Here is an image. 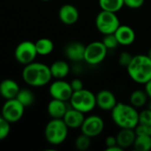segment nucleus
Segmentation results:
<instances>
[{
	"label": "nucleus",
	"instance_id": "20e7f679",
	"mask_svg": "<svg viewBox=\"0 0 151 151\" xmlns=\"http://www.w3.org/2000/svg\"><path fill=\"white\" fill-rule=\"evenodd\" d=\"M69 128L64 122L63 119H51L44 129L46 141L51 145H60L67 138Z\"/></svg>",
	"mask_w": 151,
	"mask_h": 151
},
{
	"label": "nucleus",
	"instance_id": "f257e3e1",
	"mask_svg": "<svg viewBox=\"0 0 151 151\" xmlns=\"http://www.w3.org/2000/svg\"><path fill=\"white\" fill-rule=\"evenodd\" d=\"M111 113L113 123L120 129H134L138 125L139 111L130 104L118 102Z\"/></svg>",
	"mask_w": 151,
	"mask_h": 151
},
{
	"label": "nucleus",
	"instance_id": "f3484780",
	"mask_svg": "<svg viewBox=\"0 0 151 151\" xmlns=\"http://www.w3.org/2000/svg\"><path fill=\"white\" fill-rule=\"evenodd\" d=\"M20 88L12 79H4L0 82V96L5 100L16 98Z\"/></svg>",
	"mask_w": 151,
	"mask_h": 151
},
{
	"label": "nucleus",
	"instance_id": "c9c22d12",
	"mask_svg": "<svg viewBox=\"0 0 151 151\" xmlns=\"http://www.w3.org/2000/svg\"><path fill=\"white\" fill-rule=\"evenodd\" d=\"M148 56H149V58H151V47L150 48V50H149V51H148V54H147Z\"/></svg>",
	"mask_w": 151,
	"mask_h": 151
},
{
	"label": "nucleus",
	"instance_id": "2f4dec72",
	"mask_svg": "<svg viewBox=\"0 0 151 151\" xmlns=\"http://www.w3.org/2000/svg\"><path fill=\"white\" fill-rule=\"evenodd\" d=\"M70 85L72 87V89L73 91H78V90H81L82 88H84V85H83V82L81 79L79 78H75V79H73L70 82Z\"/></svg>",
	"mask_w": 151,
	"mask_h": 151
},
{
	"label": "nucleus",
	"instance_id": "dca6fc26",
	"mask_svg": "<svg viewBox=\"0 0 151 151\" xmlns=\"http://www.w3.org/2000/svg\"><path fill=\"white\" fill-rule=\"evenodd\" d=\"M84 119H85L84 113L71 106L68 108L65 116L63 117L64 122L68 127V128L71 129L81 128Z\"/></svg>",
	"mask_w": 151,
	"mask_h": 151
},
{
	"label": "nucleus",
	"instance_id": "4c0bfd02",
	"mask_svg": "<svg viewBox=\"0 0 151 151\" xmlns=\"http://www.w3.org/2000/svg\"><path fill=\"white\" fill-rule=\"evenodd\" d=\"M42 1H45L46 2V1H50V0H42Z\"/></svg>",
	"mask_w": 151,
	"mask_h": 151
},
{
	"label": "nucleus",
	"instance_id": "39448f33",
	"mask_svg": "<svg viewBox=\"0 0 151 151\" xmlns=\"http://www.w3.org/2000/svg\"><path fill=\"white\" fill-rule=\"evenodd\" d=\"M70 106L85 113L92 111L96 107V95L86 88L74 91L69 100Z\"/></svg>",
	"mask_w": 151,
	"mask_h": 151
},
{
	"label": "nucleus",
	"instance_id": "ddd939ff",
	"mask_svg": "<svg viewBox=\"0 0 151 151\" xmlns=\"http://www.w3.org/2000/svg\"><path fill=\"white\" fill-rule=\"evenodd\" d=\"M58 18L63 24L71 26L78 21L80 18V12L77 7L73 4H65L59 8Z\"/></svg>",
	"mask_w": 151,
	"mask_h": 151
},
{
	"label": "nucleus",
	"instance_id": "6e6552de",
	"mask_svg": "<svg viewBox=\"0 0 151 151\" xmlns=\"http://www.w3.org/2000/svg\"><path fill=\"white\" fill-rule=\"evenodd\" d=\"M24 111L25 106L17 98H12L6 100L1 110V115L8 122L15 123L23 117Z\"/></svg>",
	"mask_w": 151,
	"mask_h": 151
},
{
	"label": "nucleus",
	"instance_id": "a878e982",
	"mask_svg": "<svg viewBox=\"0 0 151 151\" xmlns=\"http://www.w3.org/2000/svg\"><path fill=\"white\" fill-rule=\"evenodd\" d=\"M16 98L25 106V108L31 106L35 101V94L29 88H20Z\"/></svg>",
	"mask_w": 151,
	"mask_h": 151
},
{
	"label": "nucleus",
	"instance_id": "6ab92c4d",
	"mask_svg": "<svg viewBox=\"0 0 151 151\" xmlns=\"http://www.w3.org/2000/svg\"><path fill=\"white\" fill-rule=\"evenodd\" d=\"M68 108L66 102L52 98L48 104L47 111L51 119H63Z\"/></svg>",
	"mask_w": 151,
	"mask_h": 151
},
{
	"label": "nucleus",
	"instance_id": "9b49d317",
	"mask_svg": "<svg viewBox=\"0 0 151 151\" xmlns=\"http://www.w3.org/2000/svg\"><path fill=\"white\" fill-rule=\"evenodd\" d=\"M49 93L54 99H58L65 102H69L73 91L70 85V82L64 81L63 79L53 81L49 88Z\"/></svg>",
	"mask_w": 151,
	"mask_h": 151
},
{
	"label": "nucleus",
	"instance_id": "b1692460",
	"mask_svg": "<svg viewBox=\"0 0 151 151\" xmlns=\"http://www.w3.org/2000/svg\"><path fill=\"white\" fill-rule=\"evenodd\" d=\"M133 148L138 151H149L151 150V136L148 134H136Z\"/></svg>",
	"mask_w": 151,
	"mask_h": 151
},
{
	"label": "nucleus",
	"instance_id": "c756f323",
	"mask_svg": "<svg viewBox=\"0 0 151 151\" xmlns=\"http://www.w3.org/2000/svg\"><path fill=\"white\" fill-rule=\"evenodd\" d=\"M133 55L130 54L128 51H122L120 52L119 56V64L120 66H123V67H127V65L130 64L132 58H133Z\"/></svg>",
	"mask_w": 151,
	"mask_h": 151
},
{
	"label": "nucleus",
	"instance_id": "1a4fd4ad",
	"mask_svg": "<svg viewBox=\"0 0 151 151\" xmlns=\"http://www.w3.org/2000/svg\"><path fill=\"white\" fill-rule=\"evenodd\" d=\"M37 55L35 44L31 41H23L19 42L14 51L16 60L25 65L34 62Z\"/></svg>",
	"mask_w": 151,
	"mask_h": 151
},
{
	"label": "nucleus",
	"instance_id": "a211bd4d",
	"mask_svg": "<svg viewBox=\"0 0 151 151\" xmlns=\"http://www.w3.org/2000/svg\"><path fill=\"white\" fill-rule=\"evenodd\" d=\"M136 134H148L151 136V110L145 109L139 112V122L134 128Z\"/></svg>",
	"mask_w": 151,
	"mask_h": 151
},
{
	"label": "nucleus",
	"instance_id": "423d86ee",
	"mask_svg": "<svg viewBox=\"0 0 151 151\" xmlns=\"http://www.w3.org/2000/svg\"><path fill=\"white\" fill-rule=\"evenodd\" d=\"M95 24L96 29L102 35L114 34L120 25L119 19L116 12L101 10L96 17Z\"/></svg>",
	"mask_w": 151,
	"mask_h": 151
},
{
	"label": "nucleus",
	"instance_id": "9d476101",
	"mask_svg": "<svg viewBox=\"0 0 151 151\" xmlns=\"http://www.w3.org/2000/svg\"><path fill=\"white\" fill-rule=\"evenodd\" d=\"M104 129V121L98 115H90L85 118L81 130V133L90 138L100 135Z\"/></svg>",
	"mask_w": 151,
	"mask_h": 151
},
{
	"label": "nucleus",
	"instance_id": "7c9ffc66",
	"mask_svg": "<svg viewBox=\"0 0 151 151\" xmlns=\"http://www.w3.org/2000/svg\"><path fill=\"white\" fill-rule=\"evenodd\" d=\"M145 3V0H124L126 6L131 9H139Z\"/></svg>",
	"mask_w": 151,
	"mask_h": 151
},
{
	"label": "nucleus",
	"instance_id": "72a5a7b5",
	"mask_svg": "<svg viewBox=\"0 0 151 151\" xmlns=\"http://www.w3.org/2000/svg\"><path fill=\"white\" fill-rule=\"evenodd\" d=\"M144 85H145L144 90H145V92L147 93L149 98L151 100V79L148 81V82H146Z\"/></svg>",
	"mask_w": 151,
	"mask_h": 151
},
{
	"label": "nucleus",
	"instance_id": "bb28decb",
	"mask_svg": "<svg viewBox=\"0 0 151 151\" xmlns=\"http://www.w3.org/2000/svg\"><path fill=\"white\" fill-rule=\"evenodd\" d=\"M90 145H91V138L82 133L81 134L77 136L74 142V146L76 150L80 151H85L88 150Z\"/></svg>",
	"mask_w": 151,
	"mask_h": 151
},
{
	"label": "nucleus",
	"instance_id": "7ed1b4c3",
	"mask_svg": "<svg viewBox=\"0 0 151 151\" xmlns=\"http://www.w3.org/2000/svg\"><path fill=\"white\" fill-rule=\"evenodd\" d=\"M127 71L133 81L144 85L151 79V58L143 54L134 56Z\"/></svg>",
	"mask_w": 151,
	"mask_h": 151
},
{
	"label": "nucleus",
	"instance_id": "e433bc0d",
	"mask_svg": "<svg viewBox=\"0 0 151 151\" xmlns=\"http://www.w3.org/2000/svg\"><path fill=\"white\" fill-rule=\"evenodd\" d=\"M149 109H150L151 110V100H150V102L149 103Z\"/></svg>",
	"mask_w": 151,
	"mask_h": 151
},
{
	"label": "nucleus",
	"instance_id": "aec40b11",
	"mask_svg": "<svg viewBox=\"0 0 151 151\" xmlns=\"http://www.w3.org/2000/svg\"><path fill=\"white\" fill-rule=\"evenodd\" d=\"M136 137V133L134 129L122 128L116 135L117 143L123 150L133 147L134 142Z\"/></svg>",
	"mask_w": 151,
	"mask_h": 151
},
{
	"label": "nucleus",
	"instance_id": "0eeeda50",
	"mask_svg": "<svg viewBox=\"0 0 151 151\" xmlns=\"http://www.w3.org/2000/svg\"><path fill=\"white\" fill-rule=\"evenodd\" d=\"M108 53L107 48L102 41H95L85 48L84 61L89 65H97L104 62Z\"/></svg>",
	"mask_w": 151,
	"mask_h": 151
},
{
	"label": "nucleus",
	"instance_id": "f8f14e48",
	"mask_svg": "<svg viewBox=\"0 0 151 151\" xmlns=\"http://www.w3.org/2000/svg\"><path fill=\"white\" fill-rule=\"evenodd\" d=\"M96 107L104 111H111L117 104V97L109 89H102L96 95Z\"/></svg>",
	"mask_w": 151,
	"mask_h": 151
},
{
	"label": "nucleus",
	"instance_id": "f03ea898",
	"mask_svg": "<svg viewBox=\"0 0 151 151\" xmlns=\"http://www.w3.org/2000/svg\"><path fill=\"white\" fill-rule=\"evenodd\" d=\"M23 81L31 87H42L52 79L50 66L39 62H32L25 65L22 71Z\"/></svg>",
	"mask_w": 151,
	"mask_h": 151
},
{
	"label": "nucleus",
	"instance_id": "4be33fe9",
	"mask_svg": "<svg viewBox=\"0 0 151 151\" xmlns=\"http://www.w3.org/2000/svg\"><path fill=\"white\" fill-rule=\"evenodd\" d=\"M149 96L145 90L142 89H136L133 91L129 96V104H132L134 107L136 109L138 108H142L144 105L148 104L149 101Z\"/></svg>",
	"mask_w": 151,
	"mask_h": 151
},
{
	"label": "nucleus",
	"instance_id": "5701e85b",
	"mask_svg": "<svg viewBox=\"0 0 151 151\" xmlns=\"http://www.w3.org/2000/svg\"><path fill=\"white\" fill-rule=\"evenodd\" d=\"M35 48L37 54L40 56H47L53 51L54 43L49 38H40L35 42Z\"/></svg>",
	"mask_w": 151,
	"mask_h": 151
},
{
	"label": "nucleus",
	"instance_id": "f704fd0d",
	"mask_svg": "<svg viewBox=\"0 0 151 151\" xmlns=\"http://www.w3.org/2000/svg\"><path fill=\"white\" fill-rule=\"evenodd\" d=\"M106 151H123L124 150L119 147V145H115V146H112V147H109V148H106L105 149Z\"/></svg>",
	"mask_w": 151,
	"mask_h": 151
},
{
	"label": "nucleus",
	"instance_id": "393cba45",
	"mask_svg": "<svg viewBox=\"0 0 151 151\" xmlns=\"http://www.w3.org/2000/svg\"><path fill=\"white\" fill-rule=\"evenodd\" d=\"M99 6L101 10L118 12L125 5L124 0H98Z\"/></svg>",
	"mask_w": 151,
	"mask_h": 151
},
{
	"label": "nucleus",
	"instance_id": "c85d7f7f",
	"mask_svg": "<svg viewBox=\"0 0 151 151\" xmlns=\"http://www.w3.org/2000/svg\"><path fill=\"white\" fill-rule=\"evenodd\" d=\"M10 122H8L0 113V141L4 140L10 134L11 126Z\"/></svg>",
	"mask_w": 151,
	"mask_h": 151
},
{
	"label": "nucleus",
	"instance_id": "412c9836",
	"mask_svg": "<svg viewBox=\"0 0 151 151\" xmlns=\"http://www.w3.org/2000/svg\"><path fill=\"white\" fill-rule=\"evenodd\" d=\"M52 78L57 80L65 78L70 73V65L65 60H57L50 66Z\"/></svg>",
	"mask_w": 151,
	"mask_h": 151
},
{
	"label": "nucleus",
	"instance_id": "cd10ccee",
	"mask_svg": "<svg viewBox=\"0 0 151 151\" xmlns=\"http://www.w3.org/2000/svg\"><path fill=\"white\" fill-rule=\"evenodd\" d=\"M103 43L104 44V46L107 48L108 50H114L116 49L119 44V42L115 36L114 34H108V35H104V37L102 39Z\"/></svg>",
	"mask_w": 151,
	"mask_h": 151
},
{
	"label": "nucleus",
	"instance_id": "2eb2a0df",
	"mask_svg": "<svg viewBox=\"0 0 151 151\" xmlns=\"http://www.w3.org/2000/svg\"><path fill=\"white\" fill-rule=\"evenodd\" d=\"M114 35L119 42V45L128 46L134 42L136 38V34L134 30L127 25H119L117 30L114 32Z\"/></svg>",
	"mask_w": 151,
	"mask_h": 151
},
{
	"label": "nucleus",
	"instance_id": "4468645a",
	"mask_svg": "<svg viewBox=\"0 0 151 151\" xmlns=\"http://www.w3.org/2000/svg\"><path fill=\"white\" fill-rule=\"evenodd\" d=\"M85 48L86 45H84L82 42H69L65 48V55L69 60L74 63H80L81 61H84Z\"/></svg>",
	"mask_w": 151,
	"mask_h": 151
},
{
	"label": "nucleus",
	"instance_id": "473e14b6",
	"mask_svg": "<svg viewBox=\"0 0 151 151\" xmlns=\"http://www.w3.org/2000/svg\"><path fill=\"white\" fill-rule=\"evenodd\" d=\"M104 143H105L106 148H109V147H112V146L118 145L116 136H113V135H109V136H107L106 139H105Z\"/></svg>",
	"mask_w": 151,
	"mask_h": 151
}]
</instances>
